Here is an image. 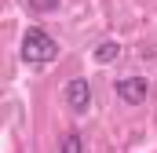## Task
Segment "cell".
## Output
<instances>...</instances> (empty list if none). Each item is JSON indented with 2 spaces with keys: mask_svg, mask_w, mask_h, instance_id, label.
Returning a JSON list of instances; mask_svg holds the SVG:
<instances>
[{
  "mask_svg": "<svg viewBox=\"0 0 157 153\" xmlns=\"http://www.w3.org/2000/svg\"><path fill=\"white\" fill-rule=\"evenodd\" d=\"M22 58H26L29 66H48V62H55V58H59V40L51 37L48 29H40V26H29L26 37H22Z\"/></svg>",
  "mask_w": 157,
  "mask_h": 153,
  "instance_id": "6da1fadb",
  "label": "cell"
},
{
  "mask_svg": "<svg viewBox=\"0 0 157 153\" xmlns=\"http://www.w3.org/2000/svg\"><path fill=\"white\" fill-rule=\"evenodd\" d=\"M113 91L124 106H143L146 95H150V84H146V76H121L113 84Z\"/></svg>",
  "mask_w": 157,
  "mask_h": 153,
  "instance_id": "7a4b0ae2",
  "label": "cell"
},
{
  "mask_svg": "<svg viewBox=\"0 0 157 153\" xmlns=\"http://www.w3.org/2000/svg\"><path fill=\"white\" fill-rule=\"evenodd\" d=\"M66 106L73 113H88V106H91V84L84 76H77V80L66 84Z\"/></svg>",
  "mask_w": 157,
  "mask_h": 153,
  "instance_id": "3957f363",
  "label": "cell"
},
{
  "mask_svg": "<svg viewBox=\"0 0 157 153\" xmlns=\"http://www.w3.org/2000/svg\"><path fill=\"white\" fill-rule=\"evenodd\" d=\"M59 153H84V139H80V131H66L62 142H59Z\"/></svg>",
  "mask_w": 157,
  "mask_h": 153,
  "instance_id": "277c9868",
  "label": "cell"
},
{
  "mask_svg": "<svg viewBox=\"0 0 157 153\" xmlns=\"http://www.w3.org/2000/svg\"><path fill=\"white\" fill-rule=\"evenodd\" d=\"M117 55H121V44H117V40H102V44L95 47V62H113Z\"/></svg>",
  "mask_w": 157,
  "mask_h": 153,
  "instance_id": "5b68a950",
  "label": "cell"
},
{
  "mask_svg": "<svg viewBox=\"0 0 157 153\" xmlns=\"http://www.w3.org/2000/svg\"><path fill=\"white\" fill-rule=\"evenodd\" d=\"M26 4H29V11H55L62 0H26Z\"/></svg>",
  "mask_w": 157,
  "mask_h": 153,
  "instance_id": "8992f818",
  "label": "cell"
}]
</instances>
